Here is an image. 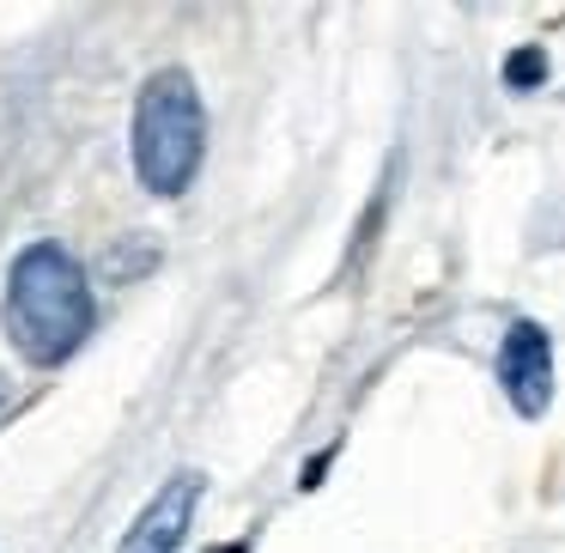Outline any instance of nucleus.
<instances>
[{"label":"nucleus","instance_id":"4","mask_svg":"<svg viewBox=\"0 0 565 553\" xmlns=\"http://www.w3.org/2000/svg\"><path fill=\"white\" fill-rule=\"evenodd\" d=\"M201 492H207V480H201L195 468H177V475L140 504V517L128 523V535H122L116 553H177L183 535H189V523H195Z\"/></svg>","mask_w":565,"mask_h":553},{"label":"nucleus","instance_id":"5","mask_svg":"<svg viewBox=\"0 0 565 553\" xmlns=\"http://www.w3.org/2000/svg\"><path fill=\"white\" fill-rule=\"evenodd\" d=\"M504 86L511 92H535V86H547V50L541 43H523V50H511L504 55Z\"/></svg>","mask_w":565,"mask_h":553},{"label":"nucleus","instance_id":"3","mask_svg":"<svg viewBox=\"0 0 565 553\" xmlns=\"http://www.w3.org/2000/svg\"><path fill=\"white\" fill-rule=\"evenodd\" d=\"M499 390L523 419H541L553 402V334L535 317H516L499 341Z\"/></svg>","mask_w":565,"mask_h":553},{"label":"nucleus","instance_id":"6","mask_svg":"<svg viewBox=\"0 0 565 553\" xmlns=\"http://www.w3.org/2000/svg\"><path fill=\"white\" fill-rule=\"evenodd\" d=\"M207 553H256V547H249V535H244V541H220V547H207Z\"/></svg>","mask_w":565,"mask_h":553},{"label":"nucleus","instance_id":"1","mask_svg":"<svg viewBox=\"0 0 565 553\" xmlns=\"http://www.w3.org/2000/svg\"><path fill=\"white\" fill-rule=\"evenodd\" d=\"M0 322H7V341L25 365H67L98 329V298H92V280L74 249L55 244V237H38V244L19 249L13 268H7Z\"/></svg>","mask_w":565,"mask_h":553},{"label":"nucleus","instance_id":"7","mask_svg":"<svg viewBox=\"0 0 565 553\" xmlns=\"http://www.w3.org/2000/svg\"><path fill=\"white\" fill-rule=\"evenodd\" d=\"M0 407H7V377H0Z\"/></svg>","mask_w":565,"mask_h":553},{"label":"nucleus","instance_id":"2","mask_svg":"<svg viewBox=\"0 0 565 553\" xmlns=\"http://www.w3.org/2000/svg\"><path fill=\"white\" fill-rule=\"evenodd\" d=\"M128 152H135V177L152 201L189 195L207 159V104L189 67H159L147 74L135 98V123H128Z\"/></svg>","mask_w":565,"mask_h":553}]
</instances>
